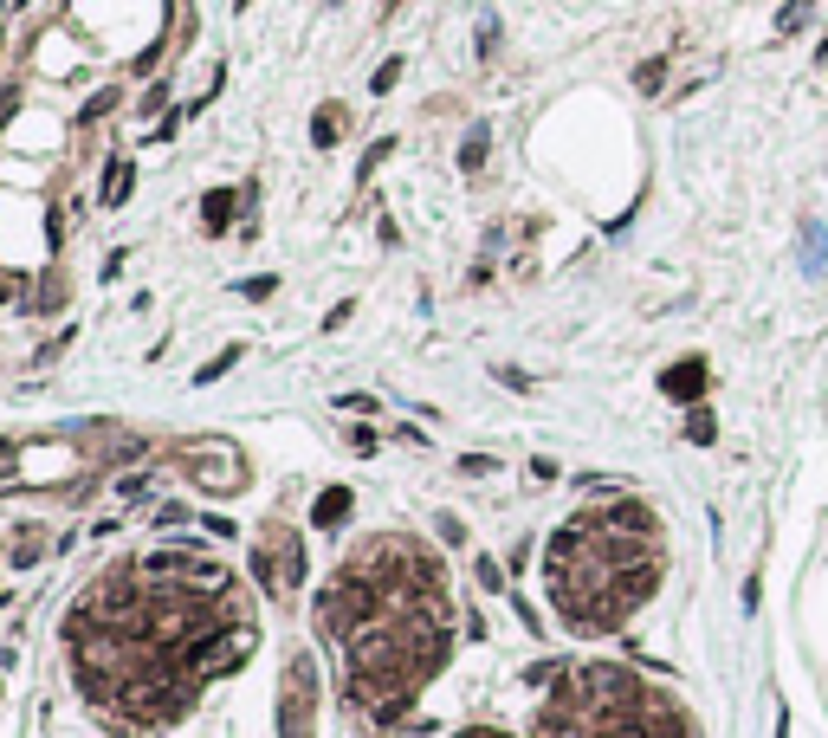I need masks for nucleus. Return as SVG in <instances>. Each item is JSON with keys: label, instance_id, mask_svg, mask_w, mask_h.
I'll list each match as a JSON object with an SVG mask.
<instances>
[{"label": "nucleus", "instance_id": "obj_1", "mask_svg": "<svg viewBox=\"0 0 828 738\" xmlns=\"http://www.w3.org/2000/svg\"><path fill=\"white\" fill-rule=\"evenodd\" d=\"M660 570H667V538L654 505L609 499L557 525L544 551V590L576 635H615L660 590Z\"/></svg>", "mask_w": 828, "mask_h": 738}, {"label": "nucleus", "instance_id": "obj_3", "mask_svg": "<svg viewBox=\"0 0 828 738\" xmlns=\"http://www.w3.org/2000/svg\"><path fill=\"white\" fill-rule=\"evenodd\" d=\"M343 518H350V492H343V486H330L324 499L311 505V525H317V531H337Z\"/></svg>", "mask_w": 828, "mask_h": 738}, {"label": "nucleus", "instance_id": "obj_5", "mask_svg": "<svg viewBox=\"0 0 828 738\" xmlns=\"http://www.w3.org/2000/svg\"><path fill=\"white\" fill-rule=\"evenodd\" d=\"M201 221H207V234H227V221H233V188H214V195H207Z\"/></svg>", "mask_w": 828, "mask_h": 738}, {"label": "nucleus", "instance_id": "obj_2", "mask_svg": "<svg viewBox=\"0 0 828 738\" xmlns=\"http://www.w3.org/2000/svg\"><path fill=\"white\" fill-rule=\"evenodd\" d=\"M253 570H259V583H266V590L285 603V596L305 583V544H298V531H285V525H266V531H259Z\"/></svg>", "mask_w": 828, "mask_h": 738}, {"label": "nucleus", "instance_id": "obj_9", "mask_svg": "<svg viewBox=\"0 0 828 738\" xmlns=\"http://www.w3.org/2000/svg\"><path fill=\"white\" fill-rule=\"evenodd\" d=\"M460 162H466V169H479V162H486V130H473V143L460 149Z\"/></svg>", "mask_w": 828, "mask_h": 738}, {"label": "nucleus", "instance_id": "obj_7", "mask_svg": "<svg viewBox=\"0 0 828 738\" xmlns=\"http://www.w3.org/2000/svg\"><path fill=\"white\" fill-rule=\"evenodd\" d=\"M337 130H343V111H337V104H324L317 123H311V136H317V143H337Z\"/></svg>", "mask_w": 828, "mask_h": 738}, {"label": "nucleus", "instance_id": "obj_6", "mask_svg": "<svg viewBox=\"0 0 828 738\" xmlns=\"http://www.w3.org/2000/svg\"><path fill=\"white\" fill-rule=\"evenodd\" d=\"M240 357H246V350H240V344H227V350H220L214 363H201V376H195V382H201V389H207V382H220V376H227V369L240 363Z\"/></svg>", "mask_w": 828, "mask_h": 738}, {"label": "nucleus", "instance_id": "obj_8", "mask_svg": "<svg viewBox=\"0 0 828 738\" xmlns=\"http://www.w3.org/2000/svg\"><path fill=\"white\" fill-rule=\"evenodd\" d=\"M123 195H130V169H123V162H117V169H110V182H104V201H110V208H117Z\"/></svg>", "mask_w": 828, "mask_h": 738}, {"label": "nucleus", "instance_id": "obj_4", "mask_svg": "<svg viewBox=\"0 0 828 738\" xmlns=\"http://www.w3.org/2000/svg\"><path fill=\"white\" fill-rule=\"evenodd\" d=\"M660 389L667 395H699L706 389V363H673L667 376H660Z\"/></svg>", "mask_w": 828, "mask_h": 738}, {"label": "nucleus", "instance_id": "obj_10", "mask_svg": "<svg viewBox=\"0 0 828 738\" xmlns=\"http://www.w3.org/2000/svg\"><path fill=\"white\" fill-rule=\"evenodd\" d=\"M0 603H7V583H0Z\"/></svg>", "mask_w": 828, "mask_h": 738}]
</instances>
